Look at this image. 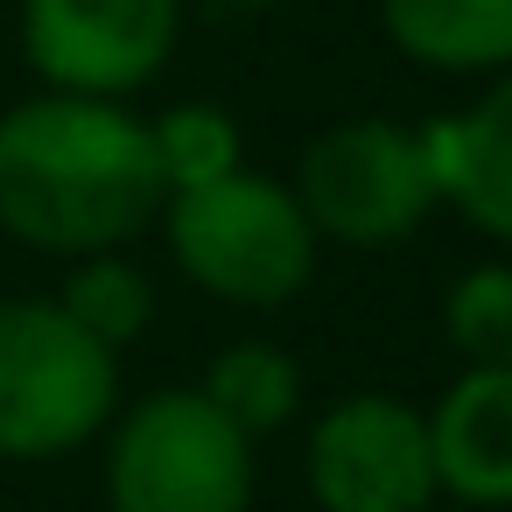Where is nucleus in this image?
I'll list each match as a JSON object with an SVG mask.
<instances>
[{
  "label": "nucleus",
  "instance_id": "obj_1",
  "mask_svg": "<svg viewBox=\"0 0 512 512\" xmlns=\"http://www.w3.org/2000/svg\"><path fill=\"white\" fill-rule=\"evenodd\" d=\"M169 204L155 127L134 113L50 92L0 120V225L43 253H106Z\"/></svg>",
  "mask_w": 512,
  "mask_h": 512
},
{
  "label": "nucleus",
  "instance_id": "obj_2",
  "mask_svg": "<svg viewBox=\"0 0 512 512\" xmlns=\"http://www.w3.org/2000/svg\"><path fill=\"white\" fill-rule=\"evenodd\" d=\"M169 246L190 281L253 309L288 302L316 267V225L302 218L295 190L246 169L169 190Z\"/></svg>",
  "mask_w": 512,
  "mask_h": 512
},
{
  "label": "nucleus",
  "instance_id": "obj_3",
  "mask_svg": "<svg viewBox=\"0 0 512 512\" xmlns=\"http://www.w3.org/2000/svg\"><path fill=\"white\" fill-rule=\"evenodd\" d=\"M120 400L113 351L64 302H0V456H64Z\"/></svg>",
  "mask_w": 512,
  "mask_h": 512
},
{
  "label": "nucleus",
  "instance_id": "obj_4",
  "mask_svg": "<svg viewBox=\"0 0 512 512\" xmlns=\"http://www.w3.org/2000/svg\"><path fill=\"white\" fill-rule=\"evenodd\" d=\"M113 512H246L253 505V435L232 428L204 393H148L106 463Z\"/></svg>",
  "mask_w": 512,
  "mask_h": 512
},
{
  "label": "nucleus",
  "instance_id": "obj_5",
  "mask_svg": "<svg viewBox=\"0 0 512 512\" xmlns=\"http://www.w3.org/2000/svg\"><path fill=\"white\" fill-rule=\"evenodd\" d=\"M435 169L428 148L386 120H351L330 127L309 155H302V218L344 246H386L400 232H414L435 211Z\"/></svg>",
  "mask_w": 512,
  "mask_h": 512
},
{
  "label": "nucleus",
  "instance_id": "obj_6",
  "mask_svg": "<svg viewBox=\"0 0 512 512\" xmlns=\"http://www.w3.org/2000/svg\"><path fill=\"white\" fill-rule=\"evenodd\" d=\"M309 484L323 512H421L435 498L428 414L393 393L337 400L309 435Z\"/></svg>",
  "mask_w": 512,
  "mask_h": 512
},
{
  "label": "nucleus",
  "instance_id": "obj_7",
  "mask_svg": "<svg viewBox=\"0 0 512 512\" xmlns=\"http://www.w3.org/2000/svg\"><path fill=\"white\" fill-rule=\"evenodd\" d=\"M176 43V0H29L22 50L57 92L113 99L162 71Z\"/></svg>",
  "mask_w": 512,
  "mask_h": 512
},
{
  "label": "nucleus",
  "instance_id": "obj_8",
  "mask_svg": "<svg viewBox=\"0 0 512 512\" xmlns=\"http://www.w3.org/2000/svg\"><path fill=\"white\" fill-rule=\"evenodd\" d=\"M435 484L463 505H512V358L470 365L428 414Z\"/></svg>",
  "mask_w": 512,
  "mask_h": 512
},
{
  "label": "nucleus",
  "instance_id": "obj_9",
  "mask_svg": "<svg viewBox=\"0 0 512 512\" xmlns=\"http://www.w3.org/2000/svg\"><path fill=\"white\" fill-rule=\"evenodd\" d=\"M421 148H428L435 190L456 197L470 225H484L491 239H512V78L463 120L428 127Z\"/></svg>",
  "mask_w": 512,
  "mask_h": 512
},
{
  "label": "nucleus",
  "instance_id": "obj_10",
  "mask_svg": "<svg viewBox=\"0 0 512 512\" xmlns=\"http://www.w3.org/2000/svg\"><path fill=\"white\" fill-rule=\"evenodd\" d=\"M386 36L435 71L512 64V0H379Z\"/></svg>",
  "mask_w": 512,
  "mask_h": 512
},
{
  "label": "nucleus",
  "instance_id": "obj_11",
  "mask_svg": "<svg viewBox=\"0 0 512 512\" xmlns=\"http://www.w3.org/2000/svg\"><path fill=\"white\" fill-rule=\"evenodd\" d=\"M204 400H211L232 428L267 435V428H281V421L295 414V400H302V372H295L288 351H274V344H232V351L211 365Z\"/></svg>",
  "mask_w": 512,
  "mask_h": 512
},
{
  "label": "nucleus",
  "instance_id": "obj_12",
  "mask_svg": "<svg viewBox=\"0 0 512 512\" xmlns=\"http://www.w3.org/2000/svg\"><path fill=\"white\" fill-rule=\"evenodd\" d=\"M148 309H155L148 281H141L127 260H113V253H92V260L71 274V288H64V316H71L78 330H92L106 351H120L127 337H141Z\"/></svg>",
  "mask_w": 512,
  "mask_h": 512
},
{
  "label": "nucleus",
  "instance_id": "obj_13",
  "mask_svg": "<svg viewBox=\"0 0 512 512\" xmlns=\"http://www.w3.org/2000/svg\"><path fill=\"white\" fill-rule=\"evenodd\" d=\"M155 155H162L169 190H190V183H211V176L239 169V127L211 106H176L155 127Z\"/></svg>",
  "mask_w": 512,
  "mask_h": 512
},
{
  "label": "nucleus",
  "instance_id": "obj_14",
  "mask_svg": "<svg viewBox=\"0 0 512 512\" xmlns=\"http://www.w3.org/2000/svg\"><path fill=\"white\" fill-rule=\"evenodd\" d=\"M449 337L470 365L512 358V267H470L449 288Z\"/></svg>",
  "mask_w": 512,
  "mask_h": 512
}]
</instances>
